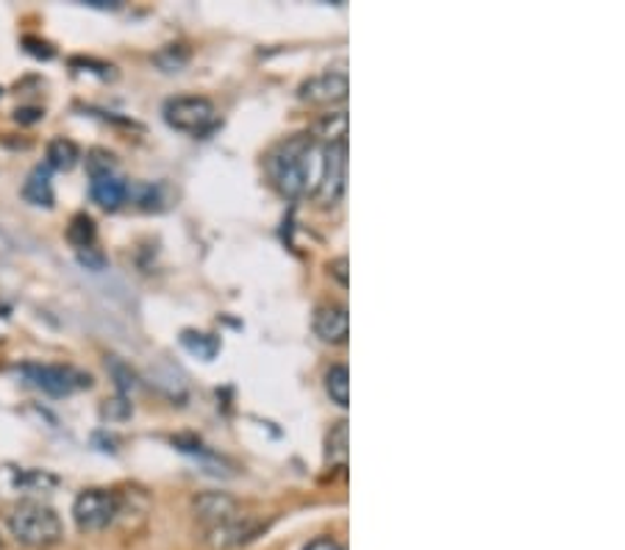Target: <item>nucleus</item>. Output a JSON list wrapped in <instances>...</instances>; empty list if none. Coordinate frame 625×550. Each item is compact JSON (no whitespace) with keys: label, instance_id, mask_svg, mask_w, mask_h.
<instances>
[{"label":"nucleus","instance_id":"nucleus-24","mask_svg":"<svg viewBox=\"0 0 625 550\" xmlns=\"http://www.w3.org/2000/svg\"><path fill=\"white\" fill-rule=\"evenodd\" d=\"M329 270H331V276H334V279L340 281L342 286L350 284V276H347V256H340V259L331 261Z\"/></svg>","mask_w":625,"mask_h":550},{"label":"nucleus","instance_id":"nucleus-13","mask_svg":"<svg viewBox=\"0 0 625 550\" xmlns=\"http://www.w3.org/2000/svg\"><path fill=\"white\" fill-rule=\"evenodd\" d=\"M81 158V151L73 140L67 137H56V140L48 142V151H44V167L48 170H73Z\"/></svg>","mask_w":625,"mask_h":550},{"label":"nucleus","instance_id":"nucleus-14","mask_svg":"<svg viewBox=\"0 0 625 550\" xmlns=\"http://www.w3.org/2000/svg\"><path fill=\"white\" fill-rule=\"evenodd\" d=\"M326 393L336 406L347 409L350 406V370L345 364H334L326 373Z\"/></svg>","mask_w":625,"mask_h":550},{"label":"nucleus","instance_id":"nucleus-1","mask_svg":"<svg viewBox=\"0 0 625 550\" xmlns=\"http://www.w3.org/2000/svg\"><path fill=\"white\" fill-rule=\"evenodd\" d=\"M322 167V145L315 133H295L267 156V172L276 190L286 197L311 195Z\"/></svg>","mask_w":625,"mask_h":550},{"label":"nucleus","instance_id":"nucleus-5","mask_svg":"<svg viewBox=\"0 0 625 550\" xmlns=\"http://www.w3.org/2000/svg\"><path fill=\"white\" fill-rule=\"evenodd\" d=\"M123 512V498L109 489H84L73 503V520H76L78 532L95 534L109 528Z\"/></svg>","mask_w":625,"mask_h":550},{"label":"nucleus","instance_id":"nucleus-4","mask_svg":"<svg viewBox=\"0 0 625 550\" xmlns=\"http://www.w3.org/2000/svg\"><path fill=\"white\" fill-rule=\"evenodd\" d=\"M347 187V140L322 142V167L311 201L320 206H336Z\"/></svg>","mask_w":625,"mask_h":550},{"label":"nucleus","instance_id":"nucleus-27","mask_svg":"<svg viewBox=\"0 0 625 550\" xmlns=\"http://www.w3.org/2000/svg\"><path fill=\"white\" fill-rule=\"evenodd\" d=\"M0 95H3V89H0Z\"/></svg>","mask_w":625,"mask_h":550},{"label":"nucleus","instance_id":"nucleus-16","mask_svg":"<svg viewBox=\"0 0 625 550\" xmlns=\"http://www.w3.org/2000/svg\"><path fill=\"white\" fill-rule=\"evenodd\" d=\"M326 462L331 468H345L347 464V420L331 425L329 439H326Z\"/></svg>","mask_w":625,"mask_h":550},{"label":"nucleus","instance_id":"nucleus-8","mask_svg":"<svg viewBox=\"0 0 625 550\" xmlns=\"http://www.w3.org/2000/svg\"><path fill=\"white\" fill-rule=\"evenodd\" d=\"M20 373L26 375L28 384L53 395V398H64V395L76 393V389H89L92 386V375L78 373V370L64 364H23Z\"/></svg>","mask_w":625,"mask_h":550},{"label":"nucleus","instance_id":"nucleus-2","mask_svg":"<svg viewBox=\"0 0 625 550\" xmlns=\"http://www.w3.org/2000/svg\"><path fill=\"white\" fill-rule=\"evenodd\" d=\"M9 532L26 548H51L64 537L62 520L42 500H20L7 517Z\"/></svg>","mask_w":625,"mask_h":550},{"label":"nucleus","instance_id":"nucleus-17","mask_svg":"<svg viewBox=\"0 0 625 550\" xmlns=\"http://www.w3.org/2000/svg\"><path fill=\"white\" fill-rule=\"evenodd\" d=\"M181 345L190 350L192 356H197V359L203 361H212L217 354H220V340L212 334H203V331H183Z\"/></svg>","mask_w":625,"mask_h":550},{"label":"nucleus","instance_id":"nucleus-3","mask_svg":"<svg viewBox=\"0 0 625 550\" xmlns=\"http://www.w3.org/2000/svg\"><path fill=\"white\" fill-rule=\"evenodd\" d=\"M197 517H201L203 528H206L208 539H215L217 545H240L253 534V525L247 514L240 512L237 500L228 495H203L197 500Z\"/></svg>","mask_w":625,"mask_h":550},{"label":"nucleus","instance_id":"nucleus-7","mask_svg":"<svg viewBox=\"0 0 625 550\" xmlns=\"http://www.w3.org/2000/svg\"><path fill=\"white\" fill-rule=\"evenodd\" d=\"M165 120L167 126L183 133H206L208 128L217 123L215 103L201 95H181L170 98L165 103Z\"/></svg>","mask_w":625,"mask_h":550},{"label":"nucleus","instance_id":"nucleus-20","mask_svg":"<svg viewBox=\"0 0 625 550\" xmlns=\"http://www.w3.org/2000/svg\"><path fill=\"white\" fill-rule=\"evenodd\" d=\"M109 364H112V375H114V384H117V389H120V393H128V389H133V384H137V381H133L131 367L123 364L120 359H112Z\"/></svg>","mask_w":625,"mask_h":550},{"label":"nucleus","instance_id":"nucleus-25","mask_svg":"<svg viewBox=\"0 0 625 550\" xmlns=\"http://www.w3.org/2000/svg\"><path fill=\"white\" fill-rule=\"evenodd\" d=\"M304 550H345V548H342V545L336 542V539H331V537H320V539H315V542L306 545Z\"/></svg>","mask_w":625,"mask_h":550},{"label":"nucleus","instance_id":"nucleus-21","mask_svg":"<svg viewBox=\"0 0 625 550\" xmlns=\"http://www.w3.org/2000/svg\"><path fill=\"white\" fill-rule=\"evenodd\" d=\"M128 414H131V404L126 398L106 400V406H103V418L109 420H126Z\"/></svg>","mask_w":625,"mask_h":550},{"label":"nucleus","instance_id":"nucleus-26","mask_svg":"<svg viewBox=\"0 0 625 550\" xmlns=\"http://www.w3.org/2000/svg\"><path fill=\"white\" fill-rule=\"evenodd\" d=\"M14 120H17V123H37V120H42V108H17V114H14Z\"/></svg>","mask_w":625,"mask_h":550},{"label":"nucleus","instance_id":"nucleus-15","mask_svg":"<svg viewBox=\"0 0 625 550\" xmlns=\"http://www.w3.org/2000/svg\"><path fill=\"white\" fill-rule=\"evenodd\" d=\"M95 240H98V228H95V220L89 215H76L73 220H69L67 226V242L76 251H87V247H95Z\"/></svg>","mask_w":625,"mask_h":550},{"label":"nucleus","instance_id":"nucleus-18","mask_svg":"<svg viewBox=\"0 0 625 550\" xmlns=\"http://www.w3.org/2000/svg\"><path fill=\"white\" fill-rule=\"evenodd\" d=\"M153 62H156L165 73H178L187 67V62H190V51H187L183 44H167V48H162V51L153 56Z\"/></svg>","mask_w":625,"mask_h":550},{"label":"nucleus","instance_id":"nucleus-9","mask_svg":"<svg viewBox=\"0 0 625 550\" xmlns=\"http://www.w3.org/2000/svg\"><path fill=\"white\" fill-rule=\"evenodd\" d=\"M315 334L329 345H345L350 336V315L347 306L326 304L315 311Z\"/></svg>","mask_w":625,"mask_h":550},{"label":"nucleus","instance_id":"nucleus-6","mask_svg":"<svg viewBox=\"0 0 625 550\" xmlns=\"http://www.w3.org/2000/svg\"><path fill=\"white\" fill-rule=\"evenodd\" d=\"M56 487L59 475L48 473V470L0 464V498L37 500L39 495H51Z\"/></svg>","mask_w":625,"mask_h":550},{"label":"nucleus","instance_id":"nucleus-12","mask_svg":"<svg viewBox=\"0 0 625 550\" xmlns=\"http://www.w3.org/2000/svg\"><path fill=\"white\" fill-rule=\"evenodd\" d=\"M23 197H26L31 206H44V209H51L56 195H53V181L48 167L39 165L28 172L26 183H23Z\"/></svg>","mask_w":625,"mask_h":550},{"label":"nucleus","instance_id":"nucleus-10","mask_svg":"<svg viewBox=\"0 0 625 550\" xmlns=\"http://www.w3.org/2000/svg\"><path fill=\"white\" fill-rule=\"evenodd\" d=\"M301 98L309 103H334L347 98V73H322L301 87Z\"/></svg>","mask_w":625,"mask_h":550},{"label":"nucleus","instance_id":"nucleus-22","mask_svg":"<svg viewBox=\"0 0 625 550\" xmlns=\"http://www.w3.org/2000/svg\"><path fill=\"white\" fill-rule=\"evenodd\" d=\"M78 261H81L87 270H103L106 267V256L98 251V247H87V251H78Z\"/></svg>","mask_w":625,"mask_h":550},{"label":"nucleus","instance_id":"nucleus-11","mask_svg":"<svg viewBox=\"0 0 625 550\" xmlns=\"http://www.w3.org/2000/svg\"><path fill=\"white\" fill-rule=\"evenodd\" d=\"M89 195H92V201H95L101 209L117 212L123 203L128 201V181L120 178V172L89 178Z\"/></svg>","mask_w":625,"mask_h":550},{"label":"nucleus","instance_id":"nucleus-19","mask_svg":"<svg viewBox=\"0 0 625 550\" xmlns=\"http://www.w3.org/2000/svg\"><path fill=\"white\" fill-rule=\"evenodd\" d=\"M87 172L89 178L112 176V172H117V158H114V153L95 148V151L87 153Z\"/></svg>","mask_w":625,"mask_h":550},{"label":"nucleus","instance_id":"nucleus-23","mask_svg":"<svg viewBox=\"0 0 625 550\" xmlns=\"http://www.w3.org/2000/svg\"><path fill=\"white\" fill-rule=\"evenodd\" d=\"M23 44H26V51L37 59H53V53H56L51 48V42H44V39L37 37H23Z\"/></svg>","mask_w":625,"mask_h":550}]
</instances>
